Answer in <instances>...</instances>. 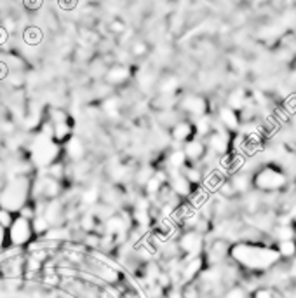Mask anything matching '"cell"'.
I'll return each mask as SVG.
<instances>
[{
  "label": "cell",
  "instance_id": "ac0fdd59",
  "mask_svg": "<svg viewBox=\"0 0 296 298\" xmlns=\"http://www.w3.org/2000/svg\"><path fill=\"white\" fill-rule=\"evenodd\" d=\"M157 169H155L152 164H141V166L136 169V174H134V187H141L145 188V185L155 176Z\"/></svg>",
  "mask_w": 296,
  "mask_h": 298
},
{
  "label": "cell",
  "instance_id": "3957f363",
  "mask_svg": "<svg viewBox=\"0 0 296 298\" xmlns=\"http://www.w3.org/2000/svg\"><path fill=\"white\" fill-rule=\"evenodd\" d=\"M230 143H232V140H230V133L227 131L223 126L218 122V119L213 122V133H211L209 136L206 138V145H207V150L209 152H213L214 155H227V153H230Z\"/></svg>",
  "mask_w": 296,
  "mask_h": 298
},
{
  "label": "cell",
  "instance_id": "4316f807",
  "mask_svg": "<svg viewBox=\"0 0 296 298\" xmlns=\"http://www.w3.org/2000/svg\"><path fill=\"white\" fill-rule=\"evenodd\" d=\"M218 194H220L223 199H232V197H236V195H237V192H236V188H234L232 181L225 180L223 183H221V187L218 188Z\"/></svg>",
  "mask_w": 296,
  "mask_h": 298
},
{
  "label": "cell",
  "instance_id": "d4e9b609",
  "mask_svg": "<svg viewBox=\"0 0 296 298\" xmlns=\"http://www.w3.org/2000/svg\"><path fill=\"white\" fill-rule=\"evenodd\" d=\"M131 54L134 58H145L146 54L150 53V44L146 42V40H141V39H134L131 42Z\"/></svg>",
  "mask_w": 296,
  "mask_h": 298
},
{
  "label": "cell",
  "instance_id": "e575fe53",
  "mask_svg": "<svg viewBox=\"0 0 296 298\" xmlns=\"http://www.w3.org/2000/svg\"><path fill=\"white\" fill-rule=\"evenodd\" d=\"M289 277H296V258H293L291 265H289Z\"/></svg>",
  "mask_w": 296,
  "mask_h": 298
},
{
  "label": "cell",
  "instance_id": "f1b7e54d",
  "mask_svg": "<svg viewBox=\"0 0 296 298\" xmlns=\"http://www.w3.org/2000/svg\"><path fill=\"white\" fill-rule=\"evenodd\" d=\"M108 28H110V32L115 33V35H124V33L127 32V25H125L124 19L120 18H114V21H110Z\"/></svg>",
  "mask_w": 296,
  "mask_h": 298
},
{
  "label": "cell",
  "instance_id": "836d02e7",
  "mask_svg": "<svg viewBox=\"0 0 296 298\" xmlns=\"http://www.w3.org/2000/svg\"><path fill=\"white\" fill-rule=\"evenodd\" d=\"M251 298H279L277 291L268 290V288H260V290L254 291V295Z\"/></svg>",
  "mask_w": 296,
  "mask_h": 298
},
{
  "label": "cell",
  "instance_id": "8992f818",
  "mask_svg": "<svg viewBox=\"0 0 296 298\" xmlns=\"http://www.w3.org/2000/svg\"><path fill=\"white\" fill-rule=\"evenodd\" d=\"M230 253H232V248H230L229 241L223 237H216L207 246L204 260L209 265H221V263L225 262L227 256H230Z\"/></svg>",
  "mask_w": 296,
  "mask_h": 298
},
{
  "label": "cell",
  "instance_id": "ba28073f",
  "mask_svg": "<svg viewBox=\"0 0 296 298\" xmlns=\"http://www.w3.org/2000/svg\"><path fill=\"white\" fill-rule=\"evenodd\" d=\"M183 152H185V155H186V159H188L190 164L200 162V160H204L207 155V145H206L204 140H200L195 136L193 140H190L188 143L183 145Z\"/></svg>",
  "mask_w": 296,
  "mask_h": 298
},
{
  "label": "cell",
  "instance_id": "2e32d148",
  "mask_svg": "<svg viewBox=\"0 0 296 298\" xmlns=\"http://www.w3.org/2000/svg\"><path fill=\"white\" fill-rule=\"evenodd\" d=\"M178 87H179L178 77L173 75V74H164L157 80V87H155V91H157L159 94H175V92L178 91Z\"/></svg>",
  "mask_w": 296,
  "mask_h": 298
},
{
  "label": "cell",
  "instance_id": "30bf717a",
  "mask_svg": "<svg viewBox=\"0 0 296 298\" xmlns=\"http://www.w3.org/2000/svg\"><path fill=\"white\" fill-rule=\"evenodd\" d=\"M169 174V187L175 190V194H178L179 197H190V194L193 192L192 185L188 183V180L185 178V174L181 171H168Z\"/></svg>",
  "mask_w": 296,
  "mask_h": 298
},
{
  "label": "cell",
  "instance_id": "7402d4cb",
  "mask_svg": "<svg viewBox=\"0 0 296 298\" xmlns=\"http://www.w3.org/2000/svg\"><path fill=\"white\" fill-rule=\"evenodd\" d=\"M225 181V178H223V174L220 173V171H211L209 174H207L206 178H204V188H206L207 192H218V188L221 187V183Z\"/></svg>",
  "mask_w": 296,
  "mask_h": 298
},
{
  "label": "cell",
  "instance_id": "83f0119b",
  "mask_svg": "<svg viewBox=\"0 0 296 298\" xmlns=\"http://www.w3.org/2000/svg\"><path fill=\"white\" fill-rule=\"evenodd\" d=\"M223 298H249V291L244 290L242 286H234V288H229L227 293L223 295Z\"/></svg>",
  "mask_w": 296,
  "mask_h": 298
},
{
  "label": "cell",
  "instance_id": "9c48e42d",
  "mask_svg": "<svg viewBox=\"0 0 296 298\" xmlns=\"http://www.w3.org/2000/svg\"><path fill=\"white\" fill-rule=\"evenodd\" d=\"M105 78H107V84H110L112 87H115V85H125L129 82V78H131V68L122 63H114L110 65Z\"/></svg>",
  "mask_w": 296,
  "mask_h": 298
},
{
  "label": "cell",
  "instance_id": "1f68e13d",
  "mask_svg": "<svg viewBox=\"0 0 296 298\" xmlns=\"http://www.w3.org/2000/svg\"><path fill=\"white\" fill-rule=\"evenodd\" d=\"M230 65H232V70L237 72V74H242V72L246 70V61L240 56H236V54L230 56Z\"/></svg>",
  "mask_w": 296,
  "mask_h": 298
},
{
  "label": "cell",
  "instance_id": "4fadbf2b",
  "mask_svg": "<svg viewBox=\"0 0 296 298\" xmlns=\"http://www.w3.org/2000/svg\"><path fill=\"white\" fill-rule=\"evenodd\" d=\"M249 103V96H247L246 89L242 85H237L232 91L229 92V98H227V107H230L232 110H236L239 114L246 105Z\"/></svg>",
  "mask_w": 296,
  "mask_h": 298
},
{
  "label": "cell",
  "instance_id": "277c9868",
  "mask_svg": "<svg viewBox=\"0 0 296 298\" xmlns=\"http://www.w3.org/2000/svg\"><path fill=\"white\" fill-rule=\"evenodd\" d=\"M178 246L181 249V255L185 258H195V256H202V251L206 248V241H204V235L199 234L197 230H186L179 235Z\"/></svg>",
  "mask_w": 296,
  "mask_h": 298
},
{
  "label": "cell",
  "instance_id": "cb8c5ba5",
  "mask_svg": "<svg viewBox=\"0 0 296 298\" xmlns=\"http://www.w3.org/2000/svg\"><path fill=\"white\" fill-rule=\"evenodd\" d=\"M103 110L108 117H118L120 114V98L118 96H110L103 101Z\"/></svg>",
  "mask_w": 296,
  "mask_h": 298
},
{
  "label": "cell",
  "instance_id": "9a60e30c",
  "mask_svg": "<svg viewBox=\"0 0 296 298\" xmlns=\"http://www.w3.org/2000/svg\"><path fill=\"white\" fill-rule=\"evenodd\" d=\"M179 98H176V94H157L150 101V107L155 108V112H166L178 108Z\"/></svg>",
  "mask_w": 296,
  "mask_h": 298
},
{
  "label": "cell",
  "instance_id": "e0dca14e",
  "mask_svg": "<svg viewBox=\"0 0 296 298\" xmlns=\"http://www.w3.org/2000/svg\"><path fill=\"white\" fill-rule=\"evenodd\" d=\"M230 181H232V185H234V188H236L237 194H249L251 188L254 187L253 176H251V174H247V173L232 174Z\"/></svg>",
  "mask_w": 296,
  "mask_h": 298
},
{
  "label": "cell",
  "instance_id": "5b68a950",
  "mask_svg": "<svg viewBox=\"0 0 296 298\" xmlns=\"http://www.w3.org/2000/svg\"><path fill=\"white\" fill-rule=\"evenodd\" d=\"M207 108H209V103H207V99L200 94H185L183 98H179V103H178V110L181 112L183 115L193 117V121L207 115Z\"/></svg>",
  "mask_w": 296,
  "mask_h": 298
},
{
  "label": "cell",
  "instance_id": "ffe728a7",
  "mask_svg": "<svg viewBox=\"0 0 296 298\" xmlns=\"http://www.w3.org/2000/svg\"><path fill=\"white\" fill-rule=\"evenodd\" d=\"M274 239H277L279 242L282 241H296V228L293 225H275L272 230Z\"/></svg>",
  "mask_w": 296,
  "mask_h": 298
},
{
  "label": "cell",
  "instance_id": "4dcf8cb0",
  "mask_svg": "<svg viewBox=\"0 0 296 298\" xmlns=\"http://www.w3.org/2000/svg\"><path fill=\"white\" fill-rule=\"evenodd\" d=\"M157 286H161L164 291H169L173 286H175V283H173V277L169 276V274L166 272V270H162L161 276H159V279H157Z\"/></svg>",
  "mask_w": 296,
  "mask_h": 298
},
{
  "label": "cell",
  "instance_id": "8fae6325",
  "mask_svg": "<svg viewBox=\"0 0 296 298\" xmlns=\"http://www.w3.org/2000/svg\"><path fill=\"white\" fill-rule=\"evenodd\" d=\"M169 136H171L173 142L176 143H188L190 140L195 138V128H193V122L190 121H181L179 124H176L175 128L169 131Z\"/></svg>",
  "mask_w": 296,
  "mask_h": 298
},
{
  "label": "cell",
  "instance_id": "5bb4252c",
  "mask_svg": "<svg viewBox=\"0 0 296 298\" xmlns=\"http://www.w3.org/2000/svg\"><path fill=\"white\" fill-rule=\"evenodd\" d=\"M155 119H157L159 126H162L164 129H169V131H171L176 124L185 121V119H183V114L178 110V108H173V110H166V112H157Z\"/></svg>",
  "mask_w": 296,
  "mask_h": 298
},
{
  "label": "cell",
  "instance_id": "52a82bcc",
  "mask_svg": "<svg viewBox=\"0 0 296 298\" xmlns=\"http://www.w3.org/2000/svg\"><path fill=\"white\" fill-rule=\"evenodd\" d=\"M206 269V260L204 256H195V258H185L181 256V286L190 283H195L199 276Z\"/></svg>",
  "mask_w": 296,
  "mask_h": 298
},
{
  "label": "cell",
  "instance_id": "603a6c76",
  "mask_svg": "<svg viewBox=\"0 0 296 298\" xmlns=\"http://www.w3.org/2000/svg\"><path fill=\"white\" fill-rule=\"evenodd\" d=\"M277 253L281 258L286 260H293L296 258V241H282L277 242Z\"/></svg>",
  "mask_w": 296,
  "mask_h": 298
},
{
  "label": "cell",
  "instance_id": "7a4b0ae2",
  "mask_svg": "<svg viewBox=\"0 0 296 298\" xmlns=\"http://www.w3.org/2000/svg\"><path fill=\"white\" fill-rule=\"evenodd\" d=\"M254 187L261 192H267V194H274V192H279L286 187L288 183V178L282 173L281 169L274 166H265L261 167L260 171H256V174L253 176Z\"/></svg>",
  "mask_w": 296,
  "mask_h": 298
},
{
  "label": "cell",
  "instance_id": "6da1fadb",
  "mask_svg": "<svg viewBox=\"0 0 296 298\" xmlns=\"http://www.w3.org/2000/svg\"><path fill=\"white\" fill-rule=\"evenodd\" d=\"M232 258L236 260V263L242 267H247V269L253 270H260V269H267L270 265H275L279 258L277 249L272 248H260V246H253V244H237L232 248Z\"/></svg>",
  "mask_w": 296,
  "mask_h": 298
},
{
  "label": "cell",
  "instance_id": "44dd1931",
  "mask_svg": "<svg viewBox=\"0 0 296 298\" xmlns=\"http://www.w3.org/2000/svg\"><path fill=\"white\" fill-rule=\"evenodd\" d=\"M183 174H185V178L186 180H188V183L192 185H197V187H199V185H202L204 183V173H202V169H200L199 166H195V164H188V166L185 167V169L181 171Z\"/></svg>",
  "mask_w": 296,
  "mask_h": 298
},
{
  "label": "cell",
  "instance_id": "d6a6232c",
  "mask_svg": "<svg viewBox=\"0 0 296 298\" xmlns=\"http://www.w3.org/2000/svg\"><path fill=\"white\" fill-rule=\"evenodd\" d=\"M282 108H284L286 112H288L289 115L291 114H296V92L295 94H289L284 98V105H282Z\"/></svg>",
  "mask_w": 296,
  "mask_h": 298
},
{
  "label": "cell",
  "instance_id": "484cf974",
  "mask_svg": "<svg viewBox=\"0 0 296 298\" xmlns=\"http://www.w3.org/2000/svg\"><path fill=\"white\" fill-rule=\"evenodd\" d=\"M68 152H70V155L73 157V159H80L84 153L82 142H80L79 138H71L70 143H68Z\"/></svg>",
  "mask_w": 296,
  "mask_h": 298
},
{
  "label": "cell",
  "instance_id": "d6986e66",
  "mask_svg": "<svg viewBox=\"0 0 296 298\" xmlns=\"http://www.w3.org/2000/svg\"><path fill=\"white\" fill-rule=\"evenodd\" d=\"M193 128H195V136L197 138H207V136L213 133V121H211L209 115H204L200 119L193 121Z\"/></svg>",
  "mask_w": 296,
  "mask_h": 298
},
{
  "label": "cell",
  "instance_id": "f546056e",
  "mask_svg": "<svg viewBox=\"0 0 296 298\" xmlns=\"http://www.w3.org/2000/svg\"><path fill=\"white\" fill-rule=\"evenodd\" d=\"M183 291V298H200V290L197 286V283H190L181 286Z\"/></svg>",
  "mask_w": 296,
  "mask_h": 298
},
{
  "label": "cell",
  "instance_id": "7c38bea8",
  "mask_svg": "<svg viewBox=\"0 0 296 298\" xmlns=\"http://www.w3.org/2000/svg\"><path fill=\"white\" fill-rule=\"evenodd\" d=\"M218 122H220L227 131H239L240 128V119H239V114L236 110H232L230 107H220L218 108Z\"/></svg>",
  "mask_w": 296,
  "mask_h": 298
}]
</instances>
